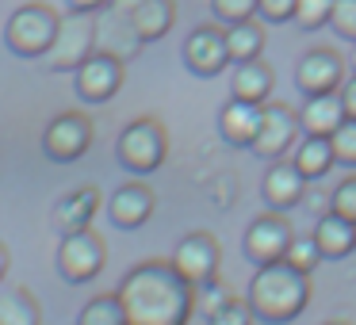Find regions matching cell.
Wrapping results in <instances>:
<instances>
[{"label": "cell", "instance_id": "obj_1", "mask_svg": "<svg viewBox=\"0 0 356 325\" xmlns=\"http://www.w3.org/2000/svg\"><path fill=\"white\" fill-rule=\"evenodd\" d=\"M127 325H188L195 314V287L172 268V260H142L119 283Z\"/></svg>", "mask_w": 356, "mask_h": 325}, {"label": "cell", "instance_id": "obj_2", "mask_svg": "<svg viewBox=\"0 0 356 325\" xmlns=\"http://www.w3.org/2000/svg\"><path fill=\"white\" fill-rule=\"evenodd\" d=\"M245 302L253 306L257 322L264 325H287L307 310L310 302V279L307 272L291 268L287 260H276V264H264L257 268L253 283H249V294Z\"/></svg>", "mask_w": 356, "mask_h": 325}, {"label": "cell", "instance_id": "obj_3", "mask_svg": "<svg viewBox=\"0 0 356 325\" xmlns=\"http://www.w3.org/2000/svg\"><path fill=\"white\" fill-rule=\"evenodd\" d=\"M169 157V134L157 119L142 115V119H131V123L119 131L115 138V161L123 165L131 176H149L157 172Z\"/></svg>", "mask_w": 356, "mask_h": 325}, {"label": "cell", "instance_id": "obj_4", "mask_svg": "<svg viewBox=\"0 0 356 325\" xmlns=\"http://www.w3.org/2000/svg\"><path fill=\"white\" fill-rule=\"evenodd\" d=\"M58 24H62V16L50 4H35V0L19 4L4 24V47L16 58H47L50 42L58 35Z\"/></svg>", "mask_w": 356, "mask_h": 325}, {"label": "cell", "instance_id": "obj_5", "mask_svg": "<svg viewBox=\"0 0 356 325\" xmlns=\"http://www.w3.org/2000/svg\"><path fill=\"white\" fill-rule=\"evenodd\" d=\"M100 50L96 42V16L92 12H65L62 24H58V35L47 50V65L54 73H77L88 58Z\"/></svg>", "mask_w": 356, "mask_h": 325}, {"label": "cell", "instance_id": "obj_6", "mask_svg": "<svg viewBox=\"0 0 356 325\" xmlns=\"http://www.w3.org/2000/svg\"><path fill=\"white\" fill-rule=\"evenodd\" d=\"M104 260H108V245L104 238L88 226V230L77 233H62V245H58V276L65 283H88L104 272Z\"/></svg>", "mask_w": 356, "mask_h": 325}, {"label": "cell", "instance_id": "obj_7", "mask_svg": "<svg viewBox=\"0 0 356 325\" xmlns=\"http://www.w3.org/2000/svg\"><path fill=\"white\" fill-rule=\"evenodd\" d=\"M92 149V119L85 111H62L42 131V153L54 165H73Z\"/></svg>", "mask_w": 356, "mask_h": 325}, {"label": "cell", "instance_id": "obj_8", "mask_svg": "<svg viewBox=\"0 0 356 325\" xmlns=\"http://www.w3.org/2000/svg\"><path fill=\"white\" fill-rule=\"evenodd\" d=\"M299 131H302L299 111H295L291 103H280V100L261 103V131H257L249 153H257L261 161H280L284 153H291Z\"/></svg>", "mask_w": 356, "mask_h": 325}, {"label": "cell", "instance_id": "obj_9", "mask_svg": "<svg viewBox=\"0 0 356 325\" xmlns=\"http://www.w3.org/2000/svg\"><path fill=\"white\" fill-rule=\"evenodd\" d=\"M291 222H287L280 210H272V215H261L249 222L245 238H241V249H245V256L257 264V268H264V264H276L287 256V245H291Z\"/></svg>", "mask_w": 356, "mask_h": 325}, {"label": "cell", "instance_id": "obj_10", "mask_svg": "<svg viewBox=\"0 0 356 325\" xmlns=\"http://www.w3.org/2000/svg\"><path fill=\"white\" fill-rule=\"evenodd\" d=\"M180 58H184L188 73H195V77H203V81L218 77V73L230 65V54H226V31L218 24H200L184 39Z\"/></svg>", "mask_w": 356, "mask_h": 325}, {"label": "cell", "instance_id": "obj_11", "mask_svg": "<svg viewBox=\"0 0 356 325\" xmlns=\"http://www.w3.org/2000/svg\"><path fill=\"white\" fill-rule=\"evenodd\" d=\"M218 260H222V253H218V241H215V233H207V230L188 233V238L180 241L177 249H172V268H177L192 287L218 279Z\"/></svg>", "mask_w": 356, "mask_h": 325}, {"label": "cell", "instance_id": "obj_12", "mask_svg": "<svg viewBox=\"0 0 356 325\" xmlns=\"http://www.w3.org/2000/svg\"><path fill=\"white\" fill-rule=\"evenodd\" d=\"M345 85V58L330 47H314L295 62V88L302 96L318 92H337Z\"/></svg>", "mask_w": 356, "mask_h": 325}, {"label": "cell", "instance_id": "obj_13", "mask_svg": "<svg viewBox=\"0 0 356 325\" xmlns=\"http://www.w3.org/2000/svg\"><path fill=\"white\" fill-rule=\"evenodd\" d=\"M123 62H119L115 54H104V50H96L92 58H88L85 65H81L77 73H73V81H77V96L85 103H108L119 96V88H123Z\"/></svg>", "mask_w": 356, "mask_h": 325}, {"label": "cell", "instance_id": "obj_14", "mask_svg": "<svg viewBox=\"0 0 356 325\" xmlns=\"http://www.w3.org/2000/svg\"><path fill=\"white\" fill-rule=\"evenodd\" d=\"M108 218H111V226H119V230H142V226L154 218V192L142 184V176L111 192Z\"/></svg>", "mask_w": 356, "mask_h": 325}, {"label": "cell", "instance_id": "obj_15", "mask_svg": "<svg viewBox=\"0 0 356 325\" xmlns=\"http://www.w3.org/2000/svg\"><path fill=\"white\" fill-rule=\"evenodd\" d=\"M302 192H307V176L295 169V161H272L264 169L261 180V199L268 203L272 210H291L295 203H302Z\"/></svg>", "mask_w": 356, "mask_h": 325}, {"label": "cell", "instance_id": "obj_16", "mask_svg": "<svg viewBox=\"0 0 356 325\" xmlns=\"http://www.w3.org/2000/svg\"><path fill=\"white\" fill-rule=\"evenodd\" d=\"M100 207H104L100 188H92V184L73 188L70 195H62V199L54 203V230H58V233L88 230V226H92V218L100 215Z\"/></svg>", "mask_w": 356, "mask_h": 325}, {"label": "cell", "instance_id": "obj_17", "mask_svg": "<svg viewBox=\"0 0 356 325\" xmlns=\"http://www.w3.org/2000/svg\"><path fill=\"white\" fill-rule=\"evenodd\" d=\"M257 131H261V103L230 96L222 103V111H218V134H222V142L234 149H249Z\"/></svg>", "mask_w": 356, "mask_h": 325}, {"label": "cell", "instance_id": "obj_18", "mask_svg": "<svg viewBox=\"0 0 356 325\" xmlns=\"http://www.w3.org/2000/svg\"><path fill=\"white\" fill-rule=\"evenodd\" d=\"M345 103L341 92H318V96H302L299 108V126L302 134H318V138H330L341 123H345Z\"/></svg>", "mask_w": 356, "mask_h": 325}, {"label": "cell", "instance_id": "obj_19", "mask_svg": "<svg viewBox=\"0 0 356 325\" xmlns=\"http://www.w3.org/2000/svg\"><path fill=\"white\" fill-rule=\"evenodd\" d=\"M310 238L318 241V249H322V260H345L348 253H356V222L333 215V210L318 218Z\"/></svg>", "mask_w": 356, "mask_h": 325}, {"label": "cell", "instance_id": "obj_20", "mask_svg": "<svg viewBox=\"0 0 356 325\" xmlns=\"http://www.w3.org/2000/svg\"><path fill=\"white\" fill-rule=\"evenodd\" d=\"M127 19H131L134 35H138L142 42H157L172 31V24H177V0H142L138 8L127 12Z\"/></svg>", "mask_w": 356, "mask_h": 325}, {"label": "cell", "instance_id": "obj_21", "mask_svg": "<svg viewBox=\"0 0 356 325\" xmlns=\"http://www.w3.org/2000/svg\"><path fill=\"white\" fill-rule=\"evenodd\" d=\"M272 85H276V73H272L268 62L253 58V62H238L234 65V81H230V96L249 103H268Z\"/></svg>", "mask_w": 356, "mask_h": 325}, {"label": "cell", "instance_id": "obj_22", "mask_svg": "<svg viewBox=\"0 0 356 325\" xmlns=\"http://www.w3.org/2000/svg\"><path fill=\"white\" fill-rule=\"evenodd\" d=\"M295 169L302 172L307 180H322L325 172L337 165V157H333V142L330 138H318V134H307V138L295 146Z\"/></svg>", "mask_w": 356, "mask_h": 325}, {"label": "cell", "instance_id": "obj_23", "mask_svg": "<svg viewBox=\"0 0 356 325\" xmlns=\"http://www.w3.org/2000/svg\"><path fill=\"white\" fill-rule=\"evenodd\" d=\"M226 31V54H230V62H253V58L264 54V39H268V31H264L257 19H245V24H230L222 27Z\"/></svg>", "mask_w": 356, "mask_h": 325}, {"label": "cell", "instance_id": "obj_24", "mask_svg": "<svg viewBox=\"0 0 356 325\" xmlns=\"http://www.w3.org/2000/svg\"><path fill=\"white\" fill-rule=\"evenodd\" d=\"M39 302L27 287H8L0 294V325H39Z\"/></svg>", "mask_w": 356, "mask_h": 325}, {"label": "cell", "instance_id": "obj_25", "mask_svg": "<svg viewBox=\"0 0 356 325\" xmlns=\"http://www.w3.org/2000/svg\"><path fill=\"white\" fill-rule=\"evenodd\" d=\"M77 325H127L119 294H96V299H88L85 306H81Z\"/></svg>", "mask_w": 356, "mask_h": 325}, {"label": "cell", "instance_id": "obj_26", "mask_svg": "<svg viewBox=\"0 0 356 325\" xmlns=\"http://www.w3.org/2000/svg\"><path fill=\"white\" fill-rule=\"evenodd\" d=\"M291 268H299V272H314L318 264H322V249H318V241L314 238H291V245H287V256H284Z\"/></svg>", "mask_w": 356, "mask_h": 325}, {"label": "cell", "instance_id": "obj_27", "mask_svg": "<svg viewBox=\"0 0 356 325\" xmlns=\"http://www.w3.org/2000/svg\"><path fill=\"white\" fill-rule=\"evenodd\" d=\"M211 16L222 27L245 24V19H257V0H211Z\"/></svg>", "mask_w": 356, "mask_h": 325}, {"label": "cell", "instance_id": "obj_28", "mask_svg": "<svg viewBox=\"0 0 356 325\" xmlns=\"http://www.w3.org/2000/svg\"><path fill=\"white\" fill-rule=\"evenodd\" d=\"M333 0H295V24L302 31H318V27L330 24Z\"/></svg>", "mask_w": 356, "mask_h": 325}, {"label": "cell", "instance_id": "obj_29", "mask_svg": "<svg viewBox=\"0 0 356 325\" xmlns=\"http://www.w3.org/2000/svg\"><path fill=\"white\" fill-rule=\"evenodd\" d=\"M330 142H333V157H337V165L356 169V119H345V123L330 134Z\"/></svg>", "mask_w": 356, "mask_h": 325}, {"label": "cell", "instance_id": "obj_30", "mask_svg": "<svg viewBox=\"0 0 356 325\" xmlns=\"http://www.w3.org/2000/svg\"><path fill=\"white\" fill-rule=\"evenodd\" d=\"M230 299H234V294L226 291V283H218V279H211V283H200V287H195V310H200L203 317H215Z\"/></svg>", "mask_w": 356, "mask_h": 325}, {"label": "cell", "instance_id": "obj_31", "mask_svg": "<svg viewBox=\"0 0 356 325\" xmlns=\"http://www.w3.org/2000/svg\"><path fill=\"white\" fill-rule=\"evenodd\" d=\"M330 31L345 42H356V0H333Z\"/></svg>", "mask_w": 356, "mask_h": 325}, {"label": "cell", "instance_id": "obj_32", "mask_svg": "<svg viewBox=\"0 0 356 325\" xmlns=\"http://www.w3.org/2000/svg\"><path fill=\"white\" fill-rule=\"evenodd\" d=\"M330 210H333V215H341V218H348V222H356V172H353V176H345L330 192Z\"/></svg>", "mask_w": 356, "mask_h": 325}, {"label": "cell", "instance_id": "obj_33", "mask_svg": "<svg viewBox=\"0 0 356 325\" xmlns=\"http://www.w3.org/2000/svg\"><path fill=\"white\" fill-rule=\"evenodd\" d=\"M253 322H257V314L245 299H230L215 317H207V325H253Z\"/></svg>", "mask_w": 356, "mask_h": 325}, {"label": "cell", "instance_id": "obj_34", "mask_svg": "<svg viewBox=\"0 0 356 325\" xmlns=\"http://www.w3.org/2000/svg\"><path fill=\"white\" fill-rule=\"evenodd\" d=\"M257 16L264 24H287L295 19V0H257Z\"/></svg>", "mask_w": 356, "mask_h": 325}, {"label": "cell", "instance_id": "obj_35", "mask_svg": "<svg viewBox=\"0 0 356 325\" xmlns=\"http://www.w3.org/2000/svg\"><path fill=\"white\" fill-rule=\"evenodd\" d=\"M337 92H341V103H345V115L356 119V73H353V77H345V85H341Z\"/></svg>", "mask_w": 356, "mask_h": 325}, {"label": "cell", "instance_id": "obj_36", "mask_svg": "<svg viewBox=\"0 0 356 325\" xmlns=\"http://www.w3.org/2000/svg\"><path fill=\"white\" fill-rule=\"evenodd\" d=\"M70 8L73 12H104V8H111V0H70Z\"/></svg>", "mask_w": 356, "mask_h": 325}, {"label": "cell", "instance_id": "obj_37", "mask_svg": "<svg viewBox=\"0 0 356 325\" xmlns=\"http://www.w3.org/2000/svg\"><path fill=\"white\" fill-rule=\"evenodd\" d=\"M138 4H142V0H111V8H115V12H123V16H127L131 8H138Z\"/></svg>", "mask_w": 356, "mask_h": 325}, {"label": "cell", "instance_id": "obj_38", "mask_svg": "<svg viewBox=\"0 0 356 325\" xmlns=\"http://www.w3.org/2000/svg\"><path fill=\"white\" fill-rule=\"evenodd\" d=\"M8 264H12V256H8V249L0 245V283H4V276H8Z\"/></svg>", "mask_w": 356, "mask_h": 325}, {"label": "cell", "instance_id": "obj_39", "mask_svg": "<svg viewBox=\"0 0 356 325\" xmlns=\"http://www.w3.org/2000/svg\"><path fill=\"white\" fill-rule=\"evenodd\" d=\"M348 65H353V73H356V42H353V54H348Z\"/></svg>", "mask_w": 356, "mask_h": 325}, {"label": "cell", "instance_id": "obj_40", "mask_svg": "<svg viewBox=\"0 0 356 325\" xmlns=\"http://www.w3.org/2000/svg\"><path fill=\"white\" fill-rule=\"evenodd\" d=\"M325 325H348V322H325Z\"/></svg>", "mask_w": 356, "mask_h": 325}]
</instances>
